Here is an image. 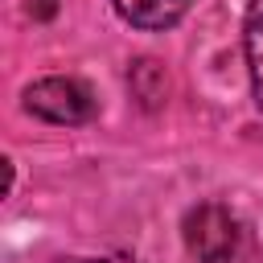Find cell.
<instances>
[{
    "label": "cell",
    "mask_w": 263,
    "mask_h": 263,
    "mask_svg": "<svg viewBox=\"0 0 263 263\" xmlns=\"http://www.w3.org/2000/svg\"><path fill=\"white\" fill-rule=\"evenodd\" d=\"M185 247L197 263H230L242 251V222L222 201H201L185 214Z\"/></svg>",
    "instance_id": "obj_1"
},
{
    "label": "cell",
    "mask_w": 263,
    "mask_h": 263,
    "mask_svg": "<svg viewBox=\"0 0 263 263\" xmlns=\"http://www.w3.org/2000/svg\"><path fill=\"white\" fill-rule=\"evenodd\" d=\"M25 111L37 115V119H45V123L78 127V123L95 119L99 99H95V90L82 78L53 74V78H37L33 86H25Z\"/></svg>",
    "instance_id": "obj_2"
},
{
    "label": "cell",
    "mask_w": 263,
    "mask_h": 263,
    "mask_svg": "<svg viewBox=\"0 0 263 263\" xmlns=\"http://www.w3.org/2000/svg\"><path fill=\"white\" fill-rule=\"evenodd\" d=\"M242 49H247V70H251V95L263 107V0L247 4L242 16Z\"/></svg>",
    "instance_id": "obj_4"
},
{
    "label": "cell",
    "mask_w": 263,
    "mask_h": 263,
    "mask_svg": "<svg viewBox=\"0 0 263 263\" xmlns=\"http://www.w3.org/2000/svg\"><path fill=\"white\" fill-rule=\"evenodd\" d=\"M115 12L132 25V29H144V33H160V29H173L193 0H111Z\"/></svg>",
    "instance_id": "obj_3"
},
{
    "label": "cell",
    "mask_w": 263,
    "mask_h": 263,
    "mask_svg": "<svg viewBox=\"0 0 263 263\" xmlns=\"http://www.w3.org/2000/svg\"><path fill=\"white\" fill-rule=\"evenodd\" d=\"M127 82H132V90H136V99L152 111V107H160V99L168 95V78H164V70L152 62V58H140L136 66H132V74H127Z\"/></svg>",
    "instance_id": "obj_5"
},
{
    "label": "cell",
    "mask_w": 263,
    "mask_h": 263,
    "mask_svg": "<svg viewBox=\"0 0 263 263\" xmlns=\"http://www.w3.org/2000/svg\"><path fill=\"white\" fill-rule=\"evenodd\" d=\"M62 263H136L132 255H95V259H62Z\"/></svg>",
    "instance_id": "obj_7"
},
{
    "label": "cell",
    "mask_w": 263,
    "mask_h": 263,
    "mask_svg": "<svg viewBox=\"0 0 263 263\" xmlns=\"http://www.w3.org/2000/svg\"><path fill=\"white\" fill-rule=\"evenodd\" d=\"M25 8H29L33 21H49L58 12V0H25Z\"/></svg>",
    "instance_id": "obj_6"
}]
</instances>
